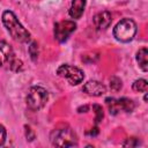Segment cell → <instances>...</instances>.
<instances>
[{"label":"cell","mask_w":148,"mask_h":148,"mask_svg":"<svg viewBox=\"0 0 148 148\" xmlns=\"http://www.w3.org/2000/svg\"><path fill=\"white\" fill-rule=\"evenodd\" d=\"M136 30V23L132 18H123L113 28V37L118 42L127 43L134 38Z\"/></svg>","instance_id":"obj_2"},{"label":"cell","mask_w":148,"mask_h":148,"mask_svg":"<svg viewBox=\"0 0 148 148\" xmlns=\"http://www.w3.org/2000/svg\"><path fill=\"white\" fill-rule=\"evenodd\" d=\"M47 99H49V94H47L46 89H44L43 87H39V86L31 87L28 90V94L25 97L27 106L32 111H37V110L44 108Z\"/></svg>","instance_id":"obj_4"},{"label":"cell","mask_w":148,"mask_h":148,"mask_svg":"<svg viewBox=\"0 0 148 148\" xmlns=\"http://www.w3.org/2000/svg\"><path fill=\"white\" fill-rule=\"evenodd\" d=\"M89 134H90V135H92V136L97 135V134H98V128H97V127H94V128L91 130V132H90Z\"/></svg>","instance_id":"obj_22"},{"label":"cell","mask_w":148,"mask_h":148,"mask_svg":"<svg viewBox=\"0 0 148 148\" xmlns=\"http://www.w3.org/2000/svg\"><path fill=\"white\" fill-rule=\"evenodd\" d=\"M6 136H7V133H6V130L2 125H0V146H2L6 141Z\"/></svg>","instance_id":"obj_19"},{"label":"cell","mask_w":148,"mask_h":148,"mask_svg":"<svg viewBox=\"0 0 148 148\" xmlns=\"http://www.w3.org/2000/svg\"><path fill=\"white\" fill-rule=\"evenodd\" d=\"M2 23L16 42L27 43L30 40V32L18 22L16 15L12 10H5L2 13Z\"/></svg>","instance_id":"obj_1"},{"label":"cell","mask_w":148,"mask_h":148,"mask_svg":"<svg viewBox=\"0 0 148 148\" xmlns=\"http://www.w3.org/2000/svg\"><path fill=\"white\" fill-rule=\"evenodd\" d=\"M51 142L56 147L77 146L76 135L71 128H58L51 133Z\"/></svg>","instance_id":"obj_5"},{"label":"cell","mask_w":148,"mask_h":148,"mask_svg":"<svg viewBox=\"0 0 148 148\" xmlns=\"http://www.w3.org/2000/svg\"><path fill=\"white\" fill-rule=\"evenodd\" d=\"M29 53H30V57L34 61L37 60V57H38V45L36 42H32L29 46Z\"/></svg>","instance_id":"obj_17"},{"label":"cell","mask_w":148,"mask_h":148,"mask_svg":"<svg viewBox=\"0 0 148 148\" xmlns=\"http://www.w3.org/2000/svg\"><path fill=\"white\" fill-rule=\"evenodd\" d=\"M57 74L59 76L66 79L68 81V83L72 86H76V84L81 83L84 77L83 72L80 68L71 66V65H61L57 69Z\"/></svg>","instance_id":"obj_6"},{"label":"cell","mask_w":148,"mask_h":148,"mask_svg":"<svg viewBox=\"0 0 148 148\" xmlns=\"http://www.w3.org/2000/svg\"><path fill=\"white\" fill-rule=\"evenodd\" d=\"M92 110L95 111V123L97 124V123H99L102 119H103V117H104V113H103V109H102V106L101 105H98V104H94L92 105Z\"/></svg>","instance_id":"obj_16"},{"label":"cell","mask_w":148,"mask_h":148,"mask_svg":"<svg viewBox=\"0 0 148 148\" xmlns=\"http://www.w3.org/2000/svg\"><path fill=\"white\" fill-rule=\"evenodd\" d=\"M111 22H112V16H111V13L108 10L101 12L94 16V24L99 30L109 28Z\"/></svg>","instance_id":"obj_9"},{"label":"cell","mask_w":148,"mask_h":148,"mask_svg":"<svg viewBox=\"0 0 148 148\" xmlns=\"http://www.w3.org/2000/svg\"><path fill=\"white\" fill-rule=\"evenodd\" d=\"M105 103L109 108V111L111 114H117L119 111H120V108H119V104H118V101L113 97H108L105 99Z\"/></svg>","instance_id":"obj_14"},{"label":"cell","mask_w":148,"mask_h":148,"mask_svg":"<svg viewBox=\"0 0 148 148\" xmlns=\"http://www.w3.org/2000/svg\"><path fill=\"white\" fill-rule=\"evenodd\" d=\"M76 23L74 21H61L54 24V38L64 43L68 39V37L75 31Z\"/></svg>","instance_id":"obj_7"},{"label":"cell","mask_w":148,"mask_h":148,"mask_svg":"<svg viewBox=\"0 0 148 148\" xmlns=\"http://www.w3.org/2000/svg\"><path fill=\"white\" fill-rule=\"evenodd\" d=\"M89 110V106L88 105H84V106H80L79 109H77V112L79 113H82V112H87Z\"/></svg>","instance_id":"obj_21"},{"label":"cell","mask_w":148,"mask_h":148,"mask_svg":"<svg viewBox=\"0 0 148 148\" xmlns=\"http://www.w3.org/2000/svg\"><path fill=\"white\" fill-rule=\"evenodd\" d=\"M0 66L7 67L14 72L22 69V61L15 58L12 46L5 40H0Z\"/></svg>","instance_id":"obj_3"},{"label":"cell","mask_w":148,"mask_h":148,"mask_svg":"<svg viewBox=\"0 0 148 148\" xmlns=\"http://www.w3.org/2000/svg\"><path fill=\"white\" fill-rule=\"evenodd\" d=\"M84 7H86V0H73L71 8L68 10L69 16L72 18H80L84 12Z\"/></svg>","instance_id":"obj_10"},{"label":"cell","mask_w":148,"mask_h":148,"mask_svg":"<svg viewBox=\"0 0 148 148\" xmlns=\"http://www.w3.org/2000/svg\"><path fill=\"white\" fill-rule=\"evenodd\" d=\"M136 61L140 66V68L143 72L148 71V51L146 47H142L136 53Z\"/></svg>","instance_id":"obj_11"},{"label":"cell","mask_w":148,"mask_h":148,"mask_svg":"<svg viewBox=\"0 0 148 148\" xmlns=\"http://www.w3.org/2000/svg\"><path fill=\"white\" fill-rule=\"evenodd\" d=\"M121 87H123V83H121V80H120L119 77L112 76V77L110 79V88H111V90L118 91V90L121 89Z\"/></svg>","instance_id":"obj_15"},{"label":"cell","mask_w":148,"mask_h":148,"mask_svg":"<svg viewBox=\"0 0 148 148\" xmlns=\"http://www.w3.org/2000/svg\"><path fill=\"white\" fill-rule=\"evenodd\" d=\"M82 90L90 96H102L106 92V87L99 81L90 80L87 83H84Z\"/></svg>","instance_id":"obj_8"},{"label":"cell","mask_w":148,"mask_h":148,"mask_svg":"<svg viewBox=\"0 0 148 148\" xmlns=\"http://www.w3.org/2000/svg\"><path fill=\"white\" fill-rule=\"evenodd\" d=\"M25 136H27V139H28L29 141H32V140L35 139V134H34V132H32L31 128L28 127V126H25Z\"/></svg>","instance_id":"obj_20"},{"label":"cell","mask_w":148,"mask_h":148,"mask_svg":"<svg viewBox=\"0 0 148 148\" xmlns=\"http://www.w3.org/2000/svg\"><path fill=\"white\" fill-rule=\"evenodd\" d=\"M132 88L134 91H139V92H147L148 90V83L145 79H139L135 80L132 84Z\"/></svg>","instance_id":"obj_13"},{"label":"cell","mask_w":148,"mask_h":148,"mask_svg":"<svg viewBox=\"0 0 148 148\" xmlns=\"http://www.w3.org/2000/svg\"><path fill=\"white\" fill-rule=\"evenodd\" d=\"M117 101H118V104H119L120 110H123L125 112H132L134 110V108H135L134 102L132 99L127 98V97H121V98H119Z\"/></svg>","instance_id":"obj_12"},{"label":"cell","mask_w":148,"mask_h":148,"mask_svg":"<svg viewBox=\"0 0 148 148\" xmlns=\"http://www.w3.org/2000/svg\"><path fill=\"white\" fill-rule=\"evenodd\" d=\"M140 145V141L136 139V138H131V139H127L126 142L123 143V146L125 147H136Z\"/></svg>","instance_id":"obj_18"}]
</instances>
